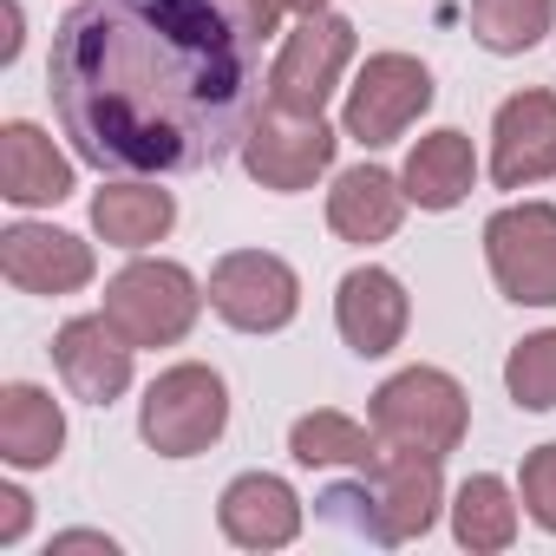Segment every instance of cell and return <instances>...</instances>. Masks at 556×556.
Instances as JSON below:
<instances>
[{"label":"cell","instance_id":"cell-21","mask_svg":"<svg viewBox=\"0 0 556 556\" xmlns=\"http://www.w3.org/2000/svg\"><path fill=\"white\" fill-rule=\"evenodd\" d=\"M289 452H295L302 465H354V471H374L387 445H380V432H367L361 419L321 406V413H302V419H295Z\"/></svg>","mask_w":556,"mask_h":556},{"label":"cell","instance_id":"cell-9","mask_svg":"<svg viewBox=\"0 0 556 556\" xmlns=\"http://www.w3.org/2000/svg\"><path fill=\"white\" fill-rule=\"evenodd\" d=\"M354 60V27L341 14H302V27L282 40L268 73V105L282 112H321Z\"/></svg>","mask_w":556,"mask_h":556},{"label":"cell","instance_id":"cell-7","mask_svg":"<svg viewBox=\"0 0 556 556\" xmlns=\"http://www.w3.org/2000/svg\"><path fill=\"white\" fill-rule=\"evenodd\" d=\"M210 308L242 328V334H275V328H289L295 308H302V282H295V268L282 255H268V249H236L210 268Z\"/></svg>","mask_w":556,"mask_h":556},{"label":"cell","instance_id":"cell-6","mask_svg":"<svg viewBox=\"0 0 556 556\" xmlns=\"http://www.w3.org/2000/svg\"><path fill=\"white\" fill-rule=\"evenodd\" d=\"M491 282L517 308H556V210L549 203H510L484 223Z\"/></svg>","mask_w":556,"mask_h":556},{"label":"cell","instance_id":"cell-23","mask_svg":"<svg viewBox=\"0 0 556 556\" xmlns=\"http://www.w3.org/2000/svg\"><path fill=\"white\" fill-rule=\"evenodd\" d=\"M465 8H471L478 47L491 53H530L556 21V0H465Z\"/></svg>","mask_w":556,"mask_h":556},{"label":"cell","instance_id":"cell-19","mask_svg":"<svg viewBox=\"0 0 556 556\" xmlns=\"http://www.w3.org/2000/svg\"><path fill=\"white\" fill-rule=\"evenodd\" d=\"M471 177H478V157H471V138H465V131H432V138H419L413 157H406V170H400V184H406V197H413L419 210H452V203H465Z\"/></svg>","mask_w":556,"mask_h":556},{"label":"cell","instance_id":"cell-17","mask_svg":"<svg viewBox=\"0 0 556 556\" xmlns=\"http://www.w3.org/2000/svg\"><path fill=\"white\" fill-rule=\"evenodd\" d=\"M0 197L21 203V210H40V203H60L73 197V164L53 151V138L27 118H14L0 131Z\"/></svg>","mask_w":556,"mask_h":556},{"label":"cell","instance_id":"cell-15","mask_svg":"<svg viewBox=\"0 0 556 556\" xmlns=\"http://www.w3.org/2000/svg\"><path fill=\"white\" fill-rule=\"evenodd\" d=\"M216 517H223V536L242 543V549H282L302 530V497L275 478V471H242L223 491Z\"/></svg>","mask_w":556,"mask_h":556},{"label":"cell","instance_id":"cell-28","mask_svg":"<svg viewBox=\"0 0 556 556\" xmlns=\"http://www.w3.org/2000/svg\"><path fill=\"white\" fill-rule=\"evenodd\" d=\"M289 14H328V0H282Z\"/></svg>","mask_w":556,"mask_h":556},{"label":"cell","instance_id":"cell-26","mask_svg":"<svg viewBox=\"0 0 556 556\" xmlns=\"http://www.w3.org/2000/svg\"><path fill=\"white\" fill-rule=\"evenodd\" d=\"M229 14H236L255 40H268V34H275V21H282L289 8H282V0H229Z\"/></svg>","mask_w":556,"mask_h":556},{"label":"cell","instance_id":"cell-5","mask_svg":"<svg viewBox=\"0 0 556 556\" xmlns=\"http://www.w3.org/2000/svg\"><path fill=\"white\" fill-rule=\"evenodd\" d=\"M223 426H229V387H223L216 367H197V361L157 374L151 393H144V406H138V432H144V445L164 452V458H197V452H210V445L223 439Z\"/></svg>","mask_w":556,"mask_h":556},{"label":"cell","instance_id":"cell-12","mask_svg":"<svg viewBox=\"0 0 556 556\" xmlns=\"http://www.w3.org/2000/svg\"><path fill=\"white\" fill-rule=\"evenodd\" d=\"M131 341L105 321V315H73L60 334H53V367L60 380L73 387V400L86 406H112L125 387H131Z\"/></svg>","mask_w":556,"mask_h":556},{"label":"cell","instance_id":"cell-27","mask_svg":"<svg viewBox=\"0 0 556 556\" xmlns=\"http://www.w3.org/2000/svg\"><path fill=\"white\" fill-rule=\"evenodd\" d=\"M0 504H8V510H0V543H14V536L27 530V497L8 484V491H0Z\"/></svg>","mask_w":556,"mask_h":556},{"label":"cell","instance_id":"cell-24","mask_svg":"<svg viewBox=\"0 0 556 556\" xmlns=\"http://www.w3.org/2000/svg\"><path fill=\"white\" fill-rule=\"evenodd\" d=\"M504 387H510V400L523 413H556V328H543V334H530V341L510 348Z\"/></svg>","mask_w":556,"mask_h":556},{"label":"cell","instance_id":"cell-8","mask_svg":"<svg viewBox=\"0 0 556 556\" xmlns=\"http://www.w3.org/2000/svg\"><path fill=\"white\" fill-rule=\"evenodd\" d=\"M334 131L321 112H282L268 105L255 112L249 138H242V170L262 184V190H308L328 164H334Z\"/></svg>","mask_w":556,"mask_h":556},{"label":"cell","instance_id":"cell-10","mask_svg":"<svg viewBox=\"0 0 556 556\" xmlns=\"http://www.w3.org/2000/svg\"><path fill=\"white\" fill-rule=\"evenodd\" d=\"M432 105V73L413 60V53H374L348 92V138H361L367 151L393 144L419 112Z\"/></svg>","mask_w":556,"mask_h":556},{"label":"cell","instance_id":"cell-14","mask_svg":"<svg viewBox=\"0 0 556 556\" xmlns=\"http://www.w3.org/2000/svg\"><path fill=\"white\" fill-rule=\"evenodd\" d=\"M334 321H341V341H348L361 361H380V354L400 348V334H406V321H413V302H406V289L393 282L387 268L367 262V268L341 275Z\"/></svg>","mask_w":556,"mask_h":556},{"label":"cell","instance_id":"cell-4","mask_svg":"<svg viewBox=\"0 0 556 556\" xmlns=\"http://www.w3.org/2000/svg\"><path fill=\"white\" fill-rule=\"evenodd\" d=\"M210 289H197V275L184 262H131L105 282V321L131 348H177L197 328Z\"/></svg>","mask_w":556,"mask_h":556},{"label":"cell","instance_id":"cell-20","mask_svg":"<svg viewBox=\"0 0 556 556\" xmlns=\"http://www.w3.org/2000/svg\"><path fill=\"white\" fill-rule=\"evenodd\" d=\"M170 223H177V197L157 184H112L92 197V229L112 249H151L170 236Z\"/></svg>","mask_w":556,"mask_h":556},{"label":"cell","instance_id":"cell-2","mask_svg":"<svg viewBox=\"0 0 556 556\" xmlns=\"http://www.w3.org/2000/svg\"><path fill=\"white\" fill-rule=\"evenodd\" d=\"M445 504V478H439V458L426 452H380L374 471H361V484H334L321 491V517L367 536V543H413L432 530Z\"/></svg>","mask_w":556,"mask_h":556},{"label":"cell","instance_id":"cell-22","mask_svg":"<svg viewBox=\"0 0 556 556\" xmlns=\"http://www.w3.org/2000/svg\"><path fill=\"white\" fill-rule=\"evenodd\" d=\"M452 530L465 549H504L517 536V504H510V484L478 471L458 484V504H452Z\"/></svg>","mask_w":556,"mask_h":556},{"label":"cell","instance_id":"cell-16","mask_svg":"<svg viewBox=\"0 0 556 556\" xmlns=\"http://www.w3.org/2000/svg\"><path fill=\"white\" fill-rule=\"evenodd\" d=\"M406 184L393 177V170H380V164H354V170H341L334 177V190H328V223H334V236L341 242H387L393 229H400V216H406Z\"/></svg>","mask_w":556,"mask_h":556},{"label":"cell","instance_id":"cell-13","mask_svg":"<svg viewBox=\"0 0 556 556\" xmlns=\"http://www.w3.org/2000/svg\"><path fill=\"white\" fill-rule=\"evenodd\" d=\"M0 275L27 295H73L92 282V242L47 223H14L0 236Z\"/></svg>","mask_w":556,"mask_h":556},{"label":"cell","instance_id":"cell-1","mask_svg":"<svg viewBox=\"0 0 556 556\" xmlns=\"http://www.w3.org/2000/svg\"><path fill=\"white\" fill-rule=\"evenodd\" d=\"M255 34L229 0H79L47 92L73 151L125 177H190L242 151L262 112Z\"/></svg>","mask_w":556,"mask_h":556},{"label":"cell","instance_id":"cell-18","mask_svg":"<svg viewBox=\"0 0 556 556\" xmlns=\"http://www.w3.org/2000/svg\"><path fill=\"white\" fill-rule=\"evenodd\" d=\"M60 445H66V413L47 387H27V380L0 387V458L40 471L60 458Z\"/></svg>","mask_w":556,"mask_h":556},{"label":"cell","instance_id":"cell-11","mask_svg":"<svg viewBox=\"0 0 556 556\" xmlns=\"http://www.w3.org/2000/svg\"><path fill=\"white\" fill-rule=\"evenodd\" d=\"M556 170V92H517L491 118V184L523 190Z\"/></svg>","mask_w":556,"mask_h":556},{"label":"cell","instance_id":"cell-3","mask_svg":"<svg viewBox=\"0 0 556 556\" xmlns=\"http://www.w3.org/2000/svg\"><path fill=\"white\" fill-rule=\"evenodd\" d=\"M367 419H374L380 445L445 458V452H458L471 406H465V387H458L452 374H439V367H406V374H393V380L374 393Z\"/></svg>","mask_w":556,"mask_h":556},{"label":"cell","instance_id":"cell-25","mask_svg":"<svg viewBox=\"0 0 556 556\" xmlns=\"http://www.w3.org/2000/svg\"><path fill=\"white\" fill-rule=\"evenodd\" d=\"M523 510L543 530H556V445H536L523 458Z\"/></svg>","mask_w":556,"mask_h":556}]
</instances>
